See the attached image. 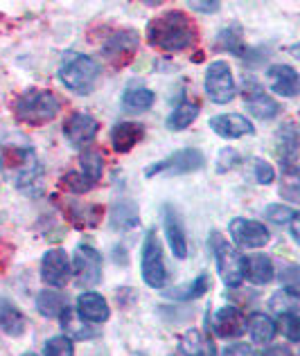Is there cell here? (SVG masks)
<instances>
[{
    "instance_id": "cell-1",
    "label": "cell",
    "mask_w": 300,
    "mask_h": 356,
    "mask_svg": "<svg viewBox=\"0 0 300 356\" xmlns=\"http://www.w3.org/2000/svg\"><path fill=\"white\" fill-rule=\"evenodd\" d=\"M147 41L152 48L165 52H181L187 50L196 41V27L192 18L181 9H172L161 16H156L147 25Z\"/></svg>"
},
{
    "instance_id": "cell-2",
    "label": "cell",
    "mask_w": 300,
    "mask_h": 356,
    "mask_svg": "<svg viewBox=\"0 0 300 356\" xmlns=\"http://www.w3.org/2000/svg\"><path fill=\"white\" fill-rule=\"evenodd\" d=\"M102 74L100 63L86 57V54L79 52H65L61 65H59V81L63 83L65 88L77 92V95H88L95 88V83Z\"/></svg>"
},
{
    "instance_id": "cell-3",
    "label": "cell",
    "mask_w": 300,
    "mask_h": 356,
    "mask_svg": "<svg viewBox=\"0 0 300 356\" xmlns=\"http://www.w3.org/2000/svg\"><path fill=\"white\" fill-rule=\"evenodd\" d=\"M59 111H61V99L52 90H43V88L25 90L14 104L16 118L32 127H39L54 120L59 115Z\"/></svg>"
},
{
    "instance_id": "cell-4",
    "label": "cell",
    "mask_w": 300,
    "mask_h": 356,
    "mask_svg": "<svg viewBox=\"0 0 300 356\" xmlns=\"http://www.w3.org/2000/svg\"><path fill=\"white\" fill-rule=\"evenodd\" d=\"M3 163L5 170L14 176V185L18 190L32 192L41 183L43 167L36 158L34 149L30 147H5L3 149Z\"/></svg>"
},
{
    "instance_id": "cell-5",
    "label": "cell",
    "mask_w": 300,
    "mask_h": 356,
    "mask_svg": "<svg viewBox=\"0 0 300 356\" xmlns=\"http://www.w3.org/2000/svg\"><path fill=\"white\" fill-rule=\"evenodd\" d=\"M210 248H212V255H214V261H217V270L223 280V284L235 289L244 282V257L242 252L228 243V239H223L221 232L212 230L210 232Z\"/></svg>"
},
{
    "instance_id": "cell-6",
    "label": "cell",
    "mask_w": 300,
    "mask_h": 356,
    "mask_svg": "<svg viewBox=\"0 0 300 356\" xmlns=\"http://www.w3.org/2000/svg\"><path fill=\"white\" fill-rule=\"evenodd\" d=\"M140 266H143V280H145L147 286H152V289H163L165 286L167 268H165L163 246H161V239H158V235H156V228L149 230L147 237H145Z\"/></svg>"
},
{
    "instance_id": "cell-7",
    "label": "cell",
    "mask_w": 300,
    "mask_h": 356,
    "mask_svg": "<svg viewBox=\"0 0 300 356\" xmlns=\"http://www.w3.org/2000/svg\"><path fill=\"white\" fill-rule=\"evenodd\" d=\"M205 92L214 104H228L235 97L237 86L232 70L226 61H212L205 70Z\"/></svg>"
},
{
    "instance_id": "cell-8",
    "label": "cell",
    "mask_w": 300,
    "mask_h": 356,
    "mask_svg": "<svg viewBox=\"0 0 300 356\" xmlns=\"http://www.w3.org/2000/svg\"><path fill=\"white\" fill-rule=\"evenodd\" d=\"M203 165H205L203 152H199V149H194V147H187V149H181V152L163 158L161 163L149 165L145 170V176L152 178L156 174H190V172L201 170Z\"/></svg>"
},
{
    "instance_id": "cell-9",
    "label": "cell",
    "mask_w": 300,
    "mask_h": 356,
    "mask_svg": "<svg viewBox=\"0 0 300 356\" xmlns=\"http://www.w3.org/2000/svg\"><path fill=\"white\" fill-rule=\"evenodd\" d=\"M72 270L77 275V282L81 286H95L102 280V255L88 246V243H81V246L74 250V259H72Z\"/></svg>"
},
{
    "instance_id": "cell-10",
    "label": "cell",
    "mask_w": 300,
    "mask_h": 356,
    "mask_svg": "<svg viewBox=\"0 0 300 356\" xmlns=\"http://www.w3.org/2000/svg\"><path fill=\"white\" fill-rule=\"evenodd\" d=\"M230 237L239 248H262L267 246L271 239V232L265 223L253 221V219H232L230 221Z\"/></svg>"
},
{
    "instance_id": "cell-11",
    "label": "cell",
    "mask_w": 300,
    "mask_h": 356,
    "mask_svg": "<svg viewBox=\"0 0 300 356\" xmlns=\"http://www.w3.org/2000/svg\"><path fill=\"white\" fill-rule=\"evenodd\" d=\"M72 275L70 259L65 255V250L61 248H50L41 259V280L45 284H50L54 289H61L68 284V280Z\"/></svg>"
},
{
    "instance_id": "cell-12",
    "label": "cell",
    "mask_w": 300,
    "mask_h": 356,
    "mask_svg": "<svg viewBox=\"0 0 300 356\" xmlns=\"http://www.w3.org/2000/svg\"><path fill=\"white\" fill-rule=\"evenodd\" d=\"M97 131H100V122L90 113H84V111L70 113L63 122V136L74 147H84V145L93 143L97 136Z\"/></svg>"
},
{
    "instance_id": "cell-13",
    "label": "cell",
    "mask_w": 300,
    "mask_h": 356,
    "mask_svg": "<svg viewBox=\"0 0 300 356\" xmlns=\"http://www.w3.org/2000/svg\"><path fill=\"white\" fill-rule=\"evenodd\" d=\"M244 102H246L248 113L258 120H274L280 115V111H283L278 102L274 97H269L267 92L260 88V83L253 79L244 83Z\"/></svg>"
},
{
    "instance_id": "cell-14",
    "label": "cell",
    "mask_w": 300,
    "mask_h": 356,
    "mask_svg": "<svg viewBox=\"0 0 300 356\" xmlns=\"http://www.w3.org/2000/svg\"><path fill=\"white\" fill-rule=\"evenodd\" d=\"M138 43H140V39H138V34L134 30H120L106 41L104 57L113 65H125L136 54Z\"/></svg>"
},
{
    "instance_id": "cell-15",
    "label": "cell",
    "mask_w": 300,
    "mask_h": 356,
    "mask_svg": "<svg viewBox=\"0 0 300 356\" xmlns=\"http://www.w3.org/2000/svg\"><path fill=\"white\" fill-rule=\"evenodd\" d=\"M267 81L269 88L280 97H296L300 90V79H298V70L292 65H269L267 70Z\"/></svg>"
},
{
    "instance_id": "cell-16",
    "label": "cell",
    "mask_w": 300,
    "mask_h": 356,
    "mask_svg": "<svg viewBox=\"0 0 300 356\" xmlns=\"http://www.w3.org/2000/svg\"><path fill=\"white\" fill-rule=\"evenodd\" d=\"M212 330L221 339H237V336L246 332V316L237 307H221L212 316Z\"/></svg>"
},
{
    "instance_id": "cell-17",
    "label": "cell",
    "mask_w": 300,
    "mask_h": 356,
    "mask_svg": "<svg viewBox=\"0 0 300 356\" xmlns=\"http://www.w3.org/2000/svg\"><path fill=\"white\" fill-rule=\"evenodd\" d=\"M278 154L285 176H298V131L294 124H285L278 134Z\"/></svg>"
},
{
    "instance_id": "cell-18",
    "label": "cell",
    "mask_w": 300,
    "mask_h": 356,
    "mask_svg": "<svg viewBox=\"0 0 300 356\" xmlns=\"http://www.w3.org/2000/svg\"><path fill=\"white\" fill-rule=\"evenodd\" d=\"M163 223H165V237L172 248V255L179 259H185L187 257V235H185V228H183L179 212H176L172 205H165Z\"/></svg>"
},
{
    "instance_id": "cell-19",
    "label": "cell",
    "mask_w": 300,
    "mask_h": 356,
    "mask_svg": "<svg viewBox=\"0 0 300 356\" xmlns=\"http://www.w3.org/2000/svg\"><path fill=\"white\" fill-rule=\"evenodd\" d=\"M210 129L214 131L217 136L221 138H228V140H235V138H244V136H251L255 127L253 122H248L244 115L239 113H221V115H214L210 118Z\"/></svg>"
},
{
    "instance_id": "cell-20",
    "label": "cell",
    "mask_w": 300,
    "mask_h": 356,
    "mask_svg": "<svg viewBox=\"0 0 300 356\" xmlns=\"http://www.w3.org/2000/svg\"><path fill=\"white\" fill-rule=\"evenodd\" d=\"M143 136H145V127L138 124V122H118L111 129V147L118 154H127L143 140Z\"/></svg>"
},
{
    "instance_id": "cell-21",
    "label": "cell",
    "mask_w": 300,
    "mask_h": 356,
    "mask_svg": "<svg viewBox=\"0 0 300 356\" xmlns=\"http://www.w3.org/2000/svg\"><path fill=\"white\" fill-rule=\"evenodd\" d=\"M77 314L86 323L97 325V323L109 321L111 309H109V302L104 300V296H100L95 291H86V293H81L77 300Z\"/></svg>"
},
{
    "instance_id": "cell-22",
    "label": "cell",
    "mask_w": 300,
    "mask_h": 356,
    "mask_svg": "<svg viewBox=\"0 0 300 356\" xmlns=\"http://www.w3.org/2000/svg\"><path fill=\"white\" fill-rule=\"evenodd\" d=\"M276 275L274 259L265 252H255V255L244 257V277L253 284H267Z\"/></svg>"
},
{
    "instance_id": "cell-23",
    "label": "cell",
    "mask_w": 300,
    "mask_h": 356,
    "mask_svg": "<svg viewBox=\"0 0 300 356\" xmlns=\"http://www.w3.org/2000/svg\"><path fill=\"white\" fill-rule=\"evenodd\" d=\"M156 102L154 90H149L145 86H129L125 92H122V111L129 115H140V113H147L152 104Z\"/></svg>"
},
{
    "instance_id": "cell-24",
    "label": "cell",
    "mask_w": 300,
    "mask_h": 356,
    "mask_svg": "<svg viewBox=\"0 0 300 356\" xmlns=\"http://www.w3.org/2000/svg\"><path fill=\"white\" fill-rule=\"evenodd\" d=\"M201 113V104L194 99H181L179 104L174 106V111L170 115H167V122L165 127L170 131H183L192 124V122L196 120V115Z\"/></svg>"
},
{
    "instance_id": "cell-25",
    "label": "cell",
    "mask_w": 300,
    "mask_h": 356,
    "mask_svg": "<svg viewBox=\"0 0 300 356\" xmlns=\"http://www.w3.org/2000/svg\"><path fill=\"white\" fill-rule=\"evenodd\" d=\"M246 327H248L253 343H269L278 332V325L274 318H269L267 314H260V312L251 314Z\"/></svg>"
},
{
    "instance_id": "cell-26",
    "label": "cell",
    "mask_w": 300,
    "mask_h": 356,
    "mask_svg": "<svg viewBox=\"0 0 300 356\" xmlns=\"http://www.w3.org/2000/svg\"><path fill=\"white\" fill-rule=\"evenodd\" d=\"M140 223L138 205L134 201H120L111 210V226L116 230H131Z\"/></svg>"
},
{
    "instance_id": "cell-27",
    "label": "cell",
    "mask_w": 300,
    "mask_h": 356,
    "mask_svg": "<svg viewBox=\"0 0 300 356\" xmlns=\"http://www.w3.org/2000/svg\"><path fill=\"white\" fill-rule=\"evenodd\" d=\"M0 330H3L7 336H23L27 330V321L25 316L18 312L14 305L0 302Z\"/></svg>"
},
{
    "instance_id": "cell-28",
    "label": "cell",
    "mask_w": 300,
    "mask_h": 356,
    "mask_svg": "<svg viewBox=\"0 0 300 356\" xmlns=\"http://www.w3.org/2000/svg\"><path fill=\"white\" fill-rule=\"evenodd\" d=\"M36 309H39V314L45 318H59L65 309H68V302H65V298L59 291H54V289H43V291L36 296Z\"/></svg>"
},
{
    "instance_id": "cell-29",
    "label": "cell",
    "mask_w": 300,
    "mask_h": 356,
    "mask_svg": "<svg viewBox=\"0 0 300 356\" xmlns=\"http://www.w3.org/2000/svg\"><path fill=\"white\" fill-rule=\"evenodd\" d=\"M65 212H68L70 221L74 223V226L79 228H95L100 219H102V208L100 205H81V203H72L65 208Z\"/></svg>"
},
{
    "instance_id": "cell-30",
    "label": "cell",
    "mask_w": 300,
    "mask_h": 356,
    "mask_svg": "<svg viewBox=\"0 0 300 356\" xmlns=\"http://www.w3.org/2000/svg\"><path fill=\"white\" fill-rule=\"evenodd\" d=\"M208 289H210V277L208 273H201L194 282H187V286L183 289H170V291H165V296L179 300V302H190V300H196L203 293H208Z\"/></svg>"
},
{
    "instance_id": "cell-31",
    "label": "cell",
    "mask_w": 300,
    "mask_h": 356,
    "mask_svg": "<svg viewBox=\"0 0 300 356\" xmlns=\"http://www.w3.org/2000/svg\"><path fill=\"white\" fill-rule=\"evenodd\" d=\"M79 174L86 176L90 183H97L102 178V172H104V156L97 149H86L79 156Z\"/></svg>"
},
{
    "instance_id": "cell-32",
    "label": "cell",
    "mask_w": 300,
    "mask_h": 356,
    "mask_svg": "<svg viewBox=\"0 0 300 356\" xmlns=\"http://www.w3.org/2000/svg\"><path fill=\"white\" fill-rule=\"evenodd\" d=\"M181 354L183 356H214V348L199 332H187L181 341Z\"/></svg>"
},
{
    "instance_id": "cell-33",
    "label": "cell",
    "mask_w": 300,
    "mask_h": 356,
    "mask_svg": "<svg viewBox=\"0 0 300 356\" xmlns=\"http://www.w3.org/2000/svg\"><path fill=\"white\" fill-rule=\"evenodd\" d=\"M298 305H300V296L296 289H289V286L274 293L269 300V307L274 309L276 314H298Z\"/></svg>"
},
{
    "instance_id": "cell-34",
    "label": "cell",
    "mask_w": 300,
    "mask_h": 356,
    "mask_svg": "<svg viewBox=\"0 0 300 356\" xmlns=\"http://www.w3.org/2000/svg\"><path fill=\"white\" fill-rule=\"evenodd\" d=\"M59 318H61V327L65 330V336H68V339L90 341V339H95V336H97V332L93 330V327H88L86 323L79 325L77 321H74V316H72L70 309H65V312Z\"/></svg>"
},
{
    "instance_id": "cell-35",
    "label": "cell",
    "mask_w": 300,
    "mask_h": 356,
    "mask_svg": "<svg viewBox=\"0 0 300 356\" xmlns=\"http://www.w3.org/2000/svg\"><path fill=\"white\" fill-rule=\"evenodd\" d=\"M217 50H228L232 54H244V45H242V30H239V25H232L230 30L226 27L221 34H219V39H217Z\"/></svg>"
},
{
    "instance_id": "cell-36",
    "label": "cell",
    "mask_w": 300,
    "mask_h": 356,
    "mask_svg": "<svg viewBox=\"0 0 300 356\" xmlns=\"http://www.w3.org/2000/svg\"><path fill=\"white\" fill-rule=\"evenodd\" d=\"M265 217H267L271 223H278V226H285V223H292V219H294V217H298V212H296L294 208H289V205H283V203H271V205H267Z\"/></svg>"
},
{
    "instance_id": "cell-37",
    "label": "cell",
    "mask_w": 300,
    "mask_h": 356,
    "mask_svg": "<svg viewBox=\"0 0 300 356\" xmlns=\"http://www.w3.org/2000/svg\"><path fill=\"white\" fill-rule=\"evenodd\" d=\"M45 356H72L74 354V345L68 336H54L43 348Z\"/></svg>"
},
{
    "instance_id": "cell-38",
    "label": "cell",
    "mask_w": 300,
    "mask_h": 356,
    "mask_svg": "<svg viewBox=\"0 0 300 356\" xmlns=\"http://www.w3.org/2000/svg\"><path fill=\"white\" fill-rule=\"evenodd\" d=\"M61 185L65 187L68 192L72 194H84L95 187V183H90L86 176H81L79 172H68L63 178H61Z\"/></svg>"
},
{
    "instance_id": "cell-39",
    "label": "cell",
    "mask_w": 300,
    "mask_h": 356,
    "mask_svg": "<svg viewBox=\"0 0 300 356\" xmlns=\"http://www.w3.org/2000/svg\"><path fill=\"white\" fill-rule=\"evenodd\" d=\"M242 163V156L237 149L232 147H223L219 156H217V172H230Z\"/></svg>"
},
{
    "instance_id": "cell-40",
    "label": "cell",
    "mask_w": 300,
    "mask_h": 356,
    "mask_svg": "<svg viewBox=\"0 0 300 356\" xmlns=\"http://www.w3.org/2000/svg\"><path fill=\"white\" fill-rule=\"evenodd\" d=\"M280 327H283L285 336L292 343L300 341V321L298 314H280Z\"/></svg>"
},
{
    "instance_id": "cell-41",
    "label": "cell",
    "mask_w": 300,
    "mask_h": 356,
    "mask_svg": "<svg viewBox=\"0 0 300 356\" xmlns=\"http://www.w3.org/2000/svg\"><path fill=\"white\" fill-rule=\"evenodd\" d=\"M253 172H255V181L260 185H271L276 181L274 167H271V163H267L265 158H255V161H253Z\"/></svg>"
},
{
    "instance_id": "cell-42",
    "label": "cell",
    "mask_w": 300,
    "mask_h": 356,
    "mask_svg": "<svg viewBox=\"0 0 300 356\" xmlns=\"http://www.w3.org/2000/svg\"><path fill=\"white\" fill-rule=\"evenodd\" d=\"M280 280H283V284H287L289 289H296V284H298V266L287 264L285 273H280Z\"/></svg>"
},
{
    "instance_id": "cell-43",
    "label": "cell",
    "mask_w": 300,
    "mask_h": 356,
    "mask_svg": "<svg viewBox=\"0 0 300 356\" xmlns=\"http://www.w3.org/2000/svg\"><path fill=\"white\" fill-rule=\"evenodd\" d=\"M219 7H221L219 0H210V3H190V9H192V12H205V14L219 12Z\"/></svg>"
},
{
    "instance_id": "cell-44",
    "label": "cell",
    "mask_w": 300,
    "mask_h": 356,
    "mask_svg": "<svg viewBox=\"0 0 300 356\" xmlns=\"http://www.w3.org/2000/svg\"><path fill=\"white\" fill-rule=\"evenodd\" d=\"M258 356H294V352L287 348V345H271V348L262 350Z\"/></svg>"
},
{
    "instance_id": "cell-45",
    "label": "cell",
    "mask_w": 300,
    "mask_h": 356,
    "mask_svg": "<svg viewBox=\"0 0 300 356\" xmlns=\"http://www.w3.org/2000/svg\"><path fill=\"white\" fill-rule=\"evenodd\" d=\"M221 356H251V348L244 343H235V345H228Z\"/></svg>"
},
{
    "instance_id": "cell-46",
    "label": "cell",
    "mask_w": 300,
    "mask_h": 356,
    "mask_svg": "<svg viewBox=\"0 0 300 356\" xmlns=\"http://www.w3.org/2000/svg\"><path fill=\"white\" fill-rule=\"evenodd\" d=\"M298 228H300V219H298V217H294V219H292V237H294V241H298V239H300Z\"/></svg>"
},
{
    "instance_id": "cell-47",
    "label": "cell",
    "mask_w": 300,
    "mask_h": 356,
    "mask_svg": "<svg viewBox=\"0 0 300 356\" xmlns=\"http://www.w3.org/2000/svg\"><path fill=\"white\" fill-rule=\"evenodd\" d=\"M23 356H36V354H32V352H27V354H23Z\"/></svg>"
}]
</instances>
